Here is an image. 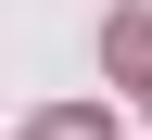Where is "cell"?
I'll return each instance as SVG.
<instances>
[]
</instances>
